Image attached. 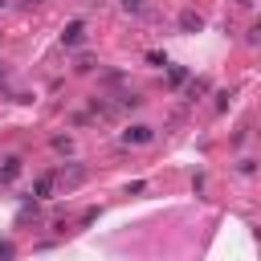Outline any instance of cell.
Wrapping results in <instances>:
<instances>
[{
    "label": "cell",
    "mask_w": 261,
    "mask_h": 261,
    "mask_svg": "<svg viewBox=\"0 0 261 261\" xmlns=\"http://www.w3.org/2000/svg\"><path fill=\"white\" fill-rule=\"evenodd\" d=\"M151 139H155V126H143V122H139V126H126V130L118 135L122 147H143V143H151Z\"/></svg>",
    "instance_id": "obj_1"
},
{
    "label": "cell",
    "mask_w": 261,
    "mask_h": 261,
    "mask_svg": "<svg viewBox=\"0 0 261 261\" xmlns=\"http://www.w3.org/2000/svg\"><path fill=\"white\" fill-rule=\"evenodd\" d=\"M61 45H65V49L86 45V20H69V24L61 29Z\"/></svg>",
    "instance_id": "obj_2"
},
{
    "label": "cell",
    "mask_w": 261,
    "mask_h": 261,
    "mask_svg": "<svg viewBox=\"0 0 261 261\" xmlns=\"http://www.w3.org/2000/svg\"><path fill=\"white\" fill-rule=\"evenodd\" d=\"M57 179L65 184V192H73V188L86 179V167H82V163H65V167H57Z\"/></svg>",
    "instance_id": "obj_3"
},
{
    "label": "cell",
    "mask_w": 261,
    "mask_h": 261,
    "mask_svg": "<svg viewBox=\"0 0 261 261\" xmlns=\"http://www.w3.org/2000/svg\"><path fill=\"white\" fill-rule=\"evenodd\" d=\"M53 188H57V167H53V171H41V175L33 179V200H45V196H53Z\"/></svg>",
    "instance_id": "obj_4"
},
{
    "label": "cell",
    "mask_w": 261,
    "mask_h": 261,
    "mask_svg": "<svg viewBox=\"0 0 261 261\" xmlns=\"http://www.w3.org/2000/svg\"><path fill=\"white\" fill-rule=\"evenodd\" d=\"M20 167H24V159H20V155H8L4 167H0V188H8V184L20 175Z\"/></svg>",
    "instance_id": "obj_5"
},
{
    "label": "cell",
    "mask_w": 261,
    "mask_h": 261,
    "mask_svg": "<svg viewBox=\"0 0 261 261\" xmlns=\"http://www.w3.org/2000/svg\"><path fill=\"white\" fill-rule=\"evenodd\" d=\"M200 29H204V16L192 12V8H184L179 12V33H200Z\"/></svg>",
    "instance_id": "obj_6"
},
{
    "label": "cell",
    "mask_w": 261,
    "mask_h": 261,
    "mask_svg": "<svg viewBox=\"0 0 261 261\" xmlns=\"http://www.w3.org/2000/svg\"><path fill=\"white\" fill-rule=\"evenodd\" d=\"M208 90H212V82H208V77H196V82L188 86V102H200Z\"/></svg>",
    "instance_id": "obj_7"
},
{
    "label": "cell",
    "mask_w": 261,
    "mask_h": 261,
    "mask_svg": "<svg viewBox=\"0 0 261 261\" xmlns=\"http://www.w3.org/2000/svg\"><path fill=\"white\" fill-rule=\"evenodd\" d=\"M49 143H53V151H61V155H69V151H73V139H69V135H53Z\"/></svg>",
    "instance_id": "obj_8"
},
{
    "label": "cell",
    "mask_w": 261,
    "mask_h": 261,
    "mask_svg": "<svg viewBox=\"0 0 261 261\" xmlns=\"http://www.w3.org/2000/svg\"><path fill=\"white\" fill-rule=\"evenodd\" d=\"M188 82V69L184 65H171V73H167V86H184Z\"/></svg>",
    "instance_id": "obj_9"
},
{
    "label": "cell",
    "mask_w": 261,
    "mask_h": 261,
    "mask_svg": "<svg viewBox=\"0 0 261 261\" xmlns=\"http://www.w3.org/2000/svg\"><path fill=\"white\" fill-rule=\"evenodd\" d=\"M253 171H257V159H249V155L237 159V175H253Z\"/></svg>",
    "instance_id": "obj_10"
},
{
    "label": "cell",
    "mask_w": 261,
    "mask_h": 261,
    "mask_svg": "<svg viewBox=\"0 0 261 261\" xmlns=\"http://www.w3.org/2000/svg\"><path fill=\"white\" fill-rule=\"evenodd\" d=\"M98 216H102V204H94V208H86V212H82V220H77V224H82V228H86V224H94V220H98Z\"/></svg>",
    "instance_id": "obj_11"
},
{
    "label": "cell",
    "mask_w": 261,
    "mask_h": 261,
    "mask_svg": "<svg viewBox=\"0 0 261 261\" xmlns=\"http://www.w3.org/2000/svg\"><path fill=\"white\" fill-rule=\"evenodd\" d=\"M73 69H77V73H90V69H94V57H90V53H82V57H77V65H73Z\"/></svg>",
    "instance_id": "obj_12"
},
{
    "label": "cell",
    "mask_w": 261,
    "mask_h": 261,
    "mask_svg": "<svg viewBox=\"0 0 261 261\" xmlns=\"http://www.w3.org/2000/svg\"><path fill=\"white\" fill-rule=\"evenodd\" d=\"M245 143H249V122L237 126V135H232V147H245Z\"/></svg>",
    "instance_id": "obj_13"
},
{
    "label": "cell",
    "mask_w": 261,
    "mask_h": 261,
    "mask_svg": "<svg viewBox=\"0 0 261 261\" xmlns=\"http://www.w3.org/2000/svg\"><path fill=\"white\" fill-rule=\"evenodd\" d=\"M228 102H232V90H220V94H216V110H224Z\"/></svg>",
    "instance_id": "obj_14"
},
{
    "label": "cell",
    "mask_w": 261,
    "mask_h": 261,
    "mask_svg": "<svg viewBox=\"0 0 261 261\" xmlns=\"http://www.w3.org/2000/svg\"><path fill=\"white\" fill-rule=\"evenodd\" d=\"M0 98H12V90H8V69H0Z\"/></svg>",
    "instance_id": "obj_15"
},
{
    "label": "cell",
    "mask_w": 261,
    "mask_h": 261,
    "mask_svg": "<svg viewBox=\"0 0 261 261\" xmlns=\"http://www.w3.org/2000/svg\"><path fill=\"white\" fill-rule=\"evenodd\" d=\"M0 261H12V241H0Z\"/></svg>",
    "instance_id": "obj_16"
},
{
    "label": "cell",
    "mask_w": 261,
    "mask_h": 261,
    "mask_svg": "<svg viewBox=\"0 0 261 261\" xmlns=\"http://www.w3.org/2000/svg\"><path fill=\"white\" fill-rule=\"evenodd\" d=\"M143 4H147V0H122V8H126V12H139Z\"/></svg>",
    "instance_id": "obj_17"
},
{
    "label": "cell",
    "mask_w": 261,
    "mask_h": 261,
    "mask_svg": "<svg viewBox=\"0 0 261 261\" xmlns=\"http://www.w3.org/2000/svg\"><path fill=\"white\" fill-rule=\"evenodd\" d=\"M0 8H4V0H0Z\"/></svg>",
    "instance_id": "obj_18"
}]
</instances>
